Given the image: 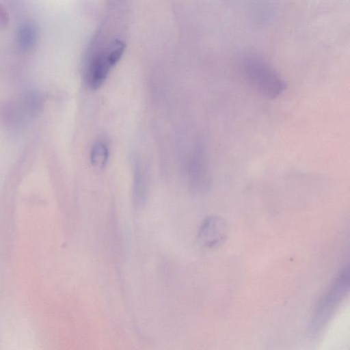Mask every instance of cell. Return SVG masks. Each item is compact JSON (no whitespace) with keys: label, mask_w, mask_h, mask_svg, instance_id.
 Wrapping results in <instances>:
<instances>
[{"label":"cell","mask_w":350,"mask_h":350,"mask_svg":"<svg viewBox=\"0 0 350 350\" xmlns=\"http://www.w3.org/2000/svg\"><path fill=\"white\" fill-rule=\"evenodd\" d=\"M244 77L264 96L274 99L285 91L287 83L279 73L262 57L243 55L240 61Z\"/></svg>","instance_id":"6da1fadb"},{"label":"cell","mask_w":350,"mask_h":350,"mask_svg":"<svg viewBox=\"0 0 350 350\" xmlns=\"http://www.w3.org/2000/svg\"><path fill=\"white\" fill-rule=\"evenodd\" d=\"M125 49V42L120 38H114L87 57L83 68L85 85L93 90L100 88L122 57Z\"/></svg>","instance_id":"7a4b0ae2"},{"label":"cell","mask_w":350,"mask_h":350,"mask_svg":"<svg viewBox=\"0 0 350 350\" xmlns=\"http://www.w3.org/2000/svg\"><path fill=\"white\" fill-rule=\"evenodd\" d=\"M349 289V269L345 266L338 273L330 287L319 299L309 324V332L317 337L332 319Z\"/></svg>","instance_id":"3957f363"},{"label":"cell","mask_w":350,"mask_h":350,"mask_svg":"<svg viewBox=\"0 0 350 350\" xmlns=\"http://www.w3.org/2000/svg\"><path fill=\"white\" fill-rule=\"evenodd\" d=\"M228 234V228L226 221L219 216L211 215L202 222L197 234V241L203 247L214 249L226 242Z\"/></svg>","instance_id":"277c9868"},{"label":"cell","mask_w":350,"mask_h":350,"mask_svg":"<svg viewBox=\"0 0 350 350\" xmlns=\"http://www.w3.org/2000/svg\"><path fill=\"white\" fill-rule=\"evenodd\" d=\"M192 185L198 191H206L210 186V175L208 171L206 160L202 148L196 150L191 165Z\"/></svg>","instance_id":"5b68a950"},{"label":"cell","mask_w":350,"mask_h":350,"mask_svg":"<svg viewBox=\"0 0 350 350\" xmlns=\"http://www.w3.org/2000/svg\"><path fill=\"white\" fill-rule=\"evenodd\" d=\"M148 193V181L146 172L142 164L136 161L133 166V202L137 207L143 206L146 202Z\"/></svg>","instance_id":"8992f818"},{"label":"cell","mask_w":350,"mask_h":350,"mask_svg":"<svg viewBox=\"0 0 350 350\" xmlns=\"http://www.w3.org/2000/svg\"><path fill=\"white\" fill-rule=\"evenodd\" d=\"M38 36V27L32 21L21 24L17 30L16 42L18 48L24 52L31 51L36 44Z\"/></svg>","instance_id":"52a82bcc"},{"label":"cell","mask_w":350,"mask_h":350,"mask_svg":"<svg viewBox=\"0 0 350 350\" xmlns=\"http://www.w3.org/2000/svg\"><path fill=\"white\" fill-rule=\"evenodd\" d=\"M109 156V148L105 142L98 140L93 144L90 150V159L94 167H104L107 163Z\"/></svg>","instance_id":"ba28073f"},{"label":"cell","mask_w":350,"mask_h":350,"mask_svg":"<svg viewBox=\"0 0 350 350\" xmlns=\"http://www.w3.org/2000/svg\"><path fill=\"white\" fill-rule=\"evenodd\" d=\"M9 22V18L6 10L0 3V25L5 26Z\"/></svg>","instance_id":"9c48e42d"}]
</instances>
